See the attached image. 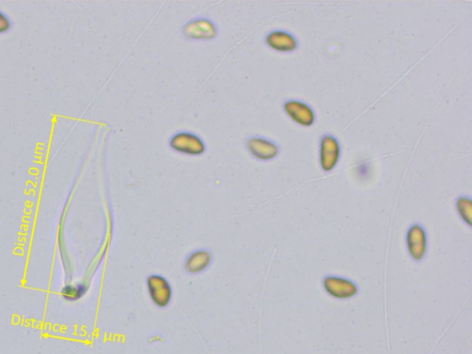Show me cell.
Listing matches in <instances>:
<instances>
[{"instance_id":"cell-1","label":"cell","mask_w":472,"mask_h":354,"mask_svg":"<svg viewBox=\"0 0 472 354\" xmlns=\"http://www.w3.org/2000/svg\"><path fill=\"white\" fill-rule=\"evenodd\" d=\"M169 147L180 154L201 156L206 152L207 147L203 139L190 131H179L169 139Z\"/></svg>"},{"instance_id":"cell-2","label":"cell","mask_w":472,"mask_h":354,"mask_svg":"<svg viewBox=\"0 0 472 354\" xmlns=\"http://www.w3.org/2000/svg\"><path fill=\"white\" fill-rule=\"evenodd\" d=\"M181 33L187 40L207 42L217 38L219 30L212 19L207 17H196L183 25Z\"/></svg>"},{"instance_id":"cell-3","label":"cell","mask_w":472,"mask_h":354,"mask_svg":"<svg viewBox=\"0 0 472 354\" xmlns=\"http://www.w3.org/2000/svg\"><path fill=\"white\" fill-rule=\"evenodd\" d=\"M244 145L250 155L261 161L274 160L280 152L277 142L262 136H250L244 141Z\"/></svg>"},{"instance_id":"cell-4","label":"cell","mask_w":472,"mask_h":354,"mask_svg":"<svg viewBox=\"0 0 472 354\" xmlns=\"http://www.w3.org/2000/svg\"><path fill=\"white\" fill-rule=\"evenodd\" d=\"M340 141L332 134L322 135L319 142V161L324 172H330L338 166L341 160Z\"/></svg>"},{"instance_id":"cell-5","label":"cell","mask_w":472,"mask_h":354,"mask_svg":"<svg viewBox=\"0 0 472 354\" xmlns=\"http://www.w3.org/2000/svg\"><path fill=\"white\" fill-rule=\"evenodd\" d=\"M282 108L289 118L302 127H311L316 122L315 111L307 103L290 99L283 103Z\"/></svg>"},{"instance_id":"cell-6","label":"cell","mask_w":472,"mask_h":354,"mask_svg":"<svg viewBox=\"0 0 472 354\" xmlns=\"http://www.w3.org/2000/svg\"><path fill=\"white\" fill-rule=\"evenodd\" d=\"M147 285L149 297L158 308H163L170 303L173 291L170 283L165 278L159 275L149 276L147 280Z\"/></svg>"},{"instance_id":"cell-7","label":"cell","mask_w":472,"mask_h":354,"mask_svg":"<svg viewBox=\"0 0 472 354\" xmlns=\"http://www.w3.org/2000/svg\"><path fill=\"white\" fill-rule=\"evenodd\" d=\"M265 44L269 48L280 53L294 52L299 47L296 35L285 30H272L266 33Z\"/></svg>"},{"instance_id":"cell-8","label":"cell","mask_w":472,"mask_h":354,"mask_svg":"<svg viewBox=\"0 0 472 354\" xmlns=\"http://www.w3.org/2000/svg\"><path fill=\"white\" fill-rule=\"evenodd\" d=\"M323 285L327 294L338 299H348L358 292L356 284L338 276H327L324 278Z\"/></svg>"},{"instance_id":"cell-9","label":"cell","mask_w":472,"mask_h":354,"mask_svg":"<svg viewBox=\"0 0 472 354\" xmlns=\"http://www.w3.org/2000/svg\"><path fill=\"white\" fill-rule=\"evenodd\" d=\"M407 247L412 259L420 261L424 258L427 250V236L420 224H413L408 231Z\"/></svg>"},{"instance_id":"cell-10","label":"cell","mask_w":472,"mask_h":354,"mask_svg":"<svg viewBox=\"0 0 472 354\" xmlns=\"http://www.w3.org/2000/svg\"><path fill=\"white\" fill-rule=\"evenodd\" d=\"M212 263V255L206 250H198L191 253L185 261V267L188 272L198 274L204 272Z\"/></svg>"},{"instance_id":"cell-11","label":"cell","mask_w":472,"mask_h":354,"mask_svg":"<svg viewBox=\"0 0 472 354\" xmlns=\"http://www.w3.org/2000/svg\"><path fill=\"white\" fill-rule=\"evenodd\" d=\"M457 211L463 221L471 225L472 224V202L471 197H460L456 202Z\"/></svg>"},{"instance_id":"cell-12","label":"cell","mask_w":472,"mask_h":354,"mask_svg":"<svg viewBox=\"0 0 472 354\" xmlns=\"http://www.w3.org/2000/svg\"><path fill=\"white\" fill-rule=\"evenodd\" d=\"M86 292V287L79 284V285H68L64 287L61 294L64 299L73 302V301L79 300L80 297H83Z\"/></svg>"}]
</instances>
